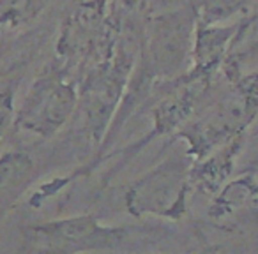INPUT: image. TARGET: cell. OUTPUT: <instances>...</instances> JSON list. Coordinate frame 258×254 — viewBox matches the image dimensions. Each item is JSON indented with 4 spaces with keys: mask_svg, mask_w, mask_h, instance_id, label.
Returning a JSON list of instances; mask_svg holds the SVG:
<instances>
[{
    "mask_svg": "<svg viewBox=\"0 0 258 254\" xmlns=\"http://www.w3.org/2000/svg\"><path fill=\"white\" fill-rule=\"evenodd\" d=\"M228 87L216 99H207L191 120L179 129L193 161L204 159L244 133L258 115V74L226 76Z\"/></svg>",
    "mask_w": 258,
    "mask_h": 254,
    "instance_id": "obj_1",
    "label": "cell"
},
{
    "mask_svg": "<svg viewBox=\"0 0 258 254\" xmlns=\"http://www.w3.org/2000/svg\"><path fill=\"white\" fill-rule=\"evenodd\" d=\"M198 8V16L207 22L219 23L235 15H242L251 0H200L195 2Z\"/></svg>",
    "mask_w": 258,
    "mask_h": 254,
    "instance_id": "obj_10",
    "label": "cell"
},
{
    "mask_svg": "<svg viewBox=\"0 0 258 254\" xmlns=\"http://www.w3.org/2000/svg\"><path fill=\"white\" fill-rule=\"evenodd\" d=\"M50 4L51 0H0V34L29 29Z\"/></svg>",
    "mask_w": 258,
    "mask_h": 254,
    "instance_id": "obj_9",
    "label": "cell"
},
{
    "mask_svg": "<svg viewBox=\"0 0 258 254\" xmlns=\"http://www.w3.org/2000/svg\"><path fill=\"white\" fill-rule=\"evenodd\" d=\"M36 177V162L25 150L0 154V219L25 194Z\"/></svg>",
    "mask_w": 258,
    "mask_h": 254,
    "instance_id": "obj_7",
    "label": "cell"
},
{
    "mask_svg": "<svg viewBox=\"0 0 258 254\" xmlns=\"http://www.w3.org/2000/svg\"><path fill=\"white\" fill-rule=\"evenodd\" d=\"M242 141L244 138L233 140L212 154L205 155L204 159H198L197 164H193L191 168V187H197L211 194L218 193L232 173L233 162H235L237 152L240 150Z\"/></svg>",
    "mask_w": 258,
    "mask_h": 254,
    "instance_id": "obj_8",
    "label": "cell"
},
{
    "mask_svg": "<svg viewBox=\"0 0 258 254\" xmlns=\"http://www.w3.org/2000/svg\"><path fill=\"white\" fill-rule=\"evenodd\" d=\"M135 235V228L108 226L96 215L80 214L29 224L23 228V243L27 250L39 252H101L120 249L137 240Z\"/></svg>",
    "mask_w": 258,
    "mask_h": 254,
    "instance_id": "obj_6",
    "label": "cell"
},
{
    "mask_svg": "<svg viewBox=\"0 0 258 254\" xmlns=\"http://www.w3.org/2000/svg\"><path fill=\"white\" fill-rule=\"evenodd\" d=\"M76 108L78 81L57 58H51L34 76L16 106L15 129L48 140L71 120Z\"/></svg>",
    "mask_w": 258,
    "mask_h": 254,
    "instance_id": "obj_4",
    "label": "cell"
},
{
    "mask_svg": "<svg viewBox=\"0 0 258 254\" xmlns=\"http://www.w3.org/2000/svg\"><path fill=\"white\" fill-rule=\"evenodd\" d=\"M118 30L111 0H78L62 22L55 58L80 78L115 53Z\"/></svg>",
    "mask_w": 258,
    "mask_h": 254,
    "instance_id": "obj_3",
    "label": "cell"
},
{
    "mask_svg": "<svg viewBox=\"0 0 258 254\" xmlns=\"http://www.w3.org/2000/svg\"><path fill=\"white\" fill-rule=\"evenodd\" d=\"M193 157L184 152H172L161 162L129 184L124 205L137 219L158 217L180 221L187 212L191 191Z\"/></svg>",
    "mask_w": 258,
    "mask_h": 254,
    "instance_id": "obj_5",
    "label": "cell"
},
{
    "mask_svg": "<svg viewBox=\"0 0 258 254\" xmlns=\"http://www.w3.org/2000/svg\"><path fill=\"white\" fill-rule=\"evenodd\" d=\"M198 8L195 2L147 16L138 43L137 65L152 81H173L193 62Z\"/></svg>",
    "mask_w": 258,
    "mask_h": 254,
    "instance_id": "obj_2",
    "label": "cell"
},
{
    "mask_svg": "<svg viewBox=\"0 0 258 254\" xmlns=\"http://www.w3.org/2000/svg\"><path fill=\"white\" fill-rule=\"evenodd\" d=\"M16 85L13 81L0 83V143L4 141L6 134L15 127L16 113Z\"/></svg>",
    "mask_w": 258,
    "mask_h": 254,
    "instance_id": "obj_11",
    "label": "cell"
}]
</instances>
